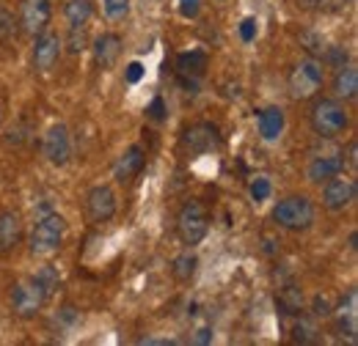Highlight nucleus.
I'll use <instances>...</instances> for the list:
<instances>
[{"label": "nucleus", "mask_w": 358, "mask_h": 346, "mask_svg": "<svg viewBox=\"0 0 358 346\" xmlns=\"http://www.w3.org/2000/svg\"><path fill=\"white\" fill-rule=\"evenodd\" d=\"M64 234H66V220L58 212H45L39 217V223L34 225L31 234V253L39 259H50L61 250L64 245Z\"/></svg>", "instance_id": "obj_1"}, {"label": "nucleus", "mask_w": 358, "mask_h": 346, "mask_svg": "<svg viewBox=\"0 0 358 346\" xmlns=\"http://www.w3.org/2000/svg\"><path fill=\"white\" fill-rule=\"evenodd\" d=\"M273 223L284 231H306L314 223V204L306 195H287L273 206Z\"/></svg>", "instance_id": "obj_2"}, {"label": "nucleus", "mask_w": 358, "mask_h": 346, "mask_svg": "<svg viewBox=\"0 0 358 346\" xmlns=\"http://www.w3.org/2000/svg\"><path fill=\"white\" fill-rule=\"evenodd\" d=\"M312 130L320 137H336L350 127V116L339 99H317L312 107Z\"/></svg>", "instance_id": "obj_3"}, {"label": "nucleus", "mask_w": 358, "mask_h": 346, "mask_svg": "<svg viewBox=\"0 0 358 346\" xmlns=\"http://www.w3.org/2000/svg\"><path fill=\"white\" fill-rule=\"evenodd\" d=\"M207 228H210V215H207V206L196 198H190L177 215V234L185 245H199L204 236H207Z\"/></svg>", "instance_id": "obj_4"}, {"label": "nucleus", "mask_w": 358, "mask_h": 346, "mask_svg": "<svg viewBox=\"0 0 358 346\" xmlns=\"http://www.w3.org/2000/svg\"><path fill=\"white\" fill-rule=\"evenodd\" d=\"M322 80H325V69H322V63L317 58L301 61L292 69V75H289V93H292V99H312L314 93L320 91V86H322Z\"/></svg>", "instance_id": "obj_5"}, {"label": "nucleus", "mask_w": 358, "mask_h": 346, "mask_svg": "<svg viewBox=\"0 0 358 346\" xmlns=\"http://www.w3.org/2000/svg\"><path fill=\"white\" fill-rule=\"evenodd\" d=\"M182 149H185V154H190V157H201V154H210V151H218L221 149V132L215 124H207V121H201V124H193V127H187V130L182 132Z\"/></svg>", "instance_id": "obj_6"}, {"label": "nucleus", "mask_w": 358, "mask_h": 346, "mask_svg": "<svg viewBox=\"0 0 358 346\" xmlns=\"http://www.w3.org/2000/svg\"><path fill=\"white\" fill-rule=\"evenodd\" d=\"M47 300H50V297L36 286L34 278L20 280V283L14 286V292H11V308H14V313H17L20 319H34V316H39Z\"/></svg>", "instance_id": "obj_7"}, {"label": "nucleus", "mask_w": 358, "mask_h": 346, "mask_svg": "<svg viewBox=\"0 0 358 346\" xmlns=\"http://www.w3.org/2000/svg\"><path fill=\"white\" fill-rule=\"evenodd\" d=\"M322 184H325L322 187V206L328 212H345L356 201V181L353 179L336 173V176H331Z\"/></svg>", "instance_id": "obj_8"}, {"label": "nucleus", "mask_w": 358, "mask_h": 346, "mask_svg": "<svg viewBox=\"0 0 358 346\" xmlns=\"http://www.w3.org/2000/svg\"><path fill=\"white\" fill-rule=\"evenodd\" d=\"M42 154L47 157V163L55 165V168L69 165V160H72V137H69V130L64 124H52L45 132Z\"/></svg>", "instance_id": "obj_9"}, {"label": "nucleus", "mask_w": 358, "mask_h": 346, "mask_svg": "<svg viewBox=\"0 0 358 346\" xmlns=\"http://www.w3.org/2000/svg\"><path fill=\"white\" fill-rule=\"evenodd\" d=\"M50 17H52V8H50V0H20V25L28 36H39L45 33L47 25H50Z\"/></svg>", "instance_id": "obj_10"}, {"label": "nucleus", "mask_w": 358, "mask_h": 346, "mask_svg": "<svg viewBox=\"0 0 358 346\" xmlns=\"http://www.w3.org/2000/svg\"><path fill=\"white\" fill-rule=\"evenodd\" d=\"M116 209H119V198H116L113 187H108V184L91 187L89 195H86V212L94 223H108L116 215Z\"/></svg>", "instance_id": "obj_11"}, {"label": "nucleus", "mask_w": 358, "mask_h": 346, "mask_svg": "<svg viewBox=\"0 0 358 346\" xmlns=\"http://www.w3.org/2000/svg\"><path fill=\"white\" fill-rule=\"evenodd\" d=\"M207 63H210V55L201 52V50H190V52H182L177 58V69H179V80L185 88H199V80L204 77L207 72Z\"/></svg>", "instance_id": "obj_12"}, {"label": "nucleus", "mask_w": 358, "mask_h": 346, "mask_svg": "<svg viewBox=\"0 0 358 346\" xmlns=\"http://www.w3.org/2000/svg\"><path fill=\"white\" fill-rule=\"evenodd\" d=\"M61 36L58 33H39L36 36V44H34V69L36 72H50L55 63H58V58H61Z\"/></svg>", "instance_id": "obj_13"}, {"label": "nucleus", "mask_w": 358, "mask_h": 346, "mask_svg": "<svg viewBox=\"0 0 358 346\" xmlns=\"http://www.w3.org/2000/svg\"><path fill=\"white\" fill-rule=\"evenodd\" d=\"M22 242V220L17 212H0V256H8Z\"/></svg>", "instance_id": "obj_14"}, {"label": "nucleus", "mask_w": 358, "mask_h": 346, "mask_svg": "<svg viewBox=\"0 0 358 346\" xmlns=\"http://www.w3.org/2000/svg\"><path fill=\"white\" fill-rule=\"evenodd\" d=\"M284 127H287V119H284L281 107H265V110L257 113V130H259L262 140H268V143L278 140Z\"/></svg>", "instance_id": "obj_15"}, {"label": "nucleus", "mask_w": 358, "mask_h": 346, "mask_svg": "<svg viewBox=\"0 0 358 346\" xmlns=\"http://www.w3.org/2000/svg\"><path fill=\"white\" fill-rule=\"evenodd\" d=\"M143 160H146V154H143V149L133 143L130 149H124L122 151V157L116 160V165H113V176H116V181H130L135 173H141L143 168Z\"/></svg>", "instance_id": "obj_16"}, {"label": "nucleus", "mask_w": 358, "mask_h": 346, "mask_svg": "<svg viewBox=\"0 0 358 346\" xmlns=\"http://www.w3.org/2000/svg\"><path fill=\"white\" fill-rule=\"evenodd\" d=\"M119 55H122V36L102 33V36L94 39V61H96V66L110 69L119 61Z\"/></svg>", "instance_id": "obj_17"}, {"label": "nucleus", "mask_w": 358, "mask_h": 346, "mask_svg": "<svg viewBox=\"0 0 358 346\" xmlns=\"http://www.w3.org/2000/svg\"><path fill=\"white\" fill-rule=\"evenodd\" d=\"M356 303H358V294H356V289H353V292L348 294V303L342 300V305H339V308H334V310H339L336 330H339V336H348V341H350V344H356V333H358Z\"/></svg>", "instance_id": "obj_18"}, {"label": "nucleus", "mask_w": 358, "mask_h": 346, "mask_svg": "<svg viewBox=\"0 0 358 346\" xmlns=\"http://www.w3.org/2000/svg\"><path fill=\"white\" fill-rule=\"evenodd\" d=\"M342 171H345V160L336 157V154H325V157H314L312 163H309L306 179L312 184H322V181H328L331 176H336V173Z\"/></svg>", "instance_id": "obj_19"}, {"label": "nucleus", "mask_w": 358, "mask_h": 346, "mask_svg": "<svg viewBox=\"0 0 358 346\" xmlns=\"http://www.w3.org/2000/svg\"><path fill=\"white\" fill-rule=\"evenodd\" d=\"M331 86H334L336 99H345V102L356 99L358 96V69L353 66V63H342V66L336 69Z\"/></svg>", "instance_id": "obj_20"}, {"label": "nucleus", "mask_w": 358, "mask_h": 346, "mask_svg": "<svg viewBox=\"0 0 358 346\" xmlns=\"http://www.w3.org/2000/svg\"><path fill=\"white\" fill-rule=\"evenodd\" d=\"M91 14H94L91 0H66V6H64V17H66L69 28H86Z\"/></svg>", "instance_id": "obj_21"}, {"label": "nucleus", "mask_w": 358, "mask_h": 346, "mask_svg": "<svg viewBox=\"0 0 358 346\" xmlns=\"http://www.w3.org/2000/svg\"><path fill=\"white\" fill-rule=\"evenodd\" d=\"M278 308L284 313H289V316H298L303 310V292L298 286H292V283L278 289Z\"/></svg>", "instance_id": "obj_22"}, {"label": "nucleus", "mask_w": 358, "mask_h": 346, "mask_svg": "<svg viewBox=\"0 0 358 346\" xmlns=\"http://www.w3.org/2000/svg\"><path fill=\"white\" fill-rule=\"evenodd\" d=\"M31 278L36 280V286L45 292L47 297H50V294H55V292L61 289V275H58V269H55V266H50V264H47V266H39Z\"/></svg>", "instance_id": "obj_23"}, {"label": "nucleus", "mask_w": 358, "mask_h": 346, "mask_svg": "<svg viewBox=\"0 0 358 346\" xmlns=\"http://www.w3.org/2000/svg\"><path fill=\"white\" fill-rule=\"evenodd\" d=\"M196 266H199V259H196V253H182V256H177L174 259V264H171V275L177 278L179 283H187L193 275H196Z\"/></svg>", "instance_id": "obj_24"}, {"label": "nucleus", "mask_w": 358, "mask_h": 346, "mask_svg": "<svg viewBox=\"0 0 358 346\" xmlns=\"http://www.w3.org/2000/svg\"><path fill=\"white\" fill-rule=\"evenodd\" d=\"M317 322H314L312 316H298V322H295V327H292V338L298 341V344H314L317 341Z\"/></svg>", "instance_id": "obj_25"}, {"label": "nucleus", "mask_w": 358, "mask_h": 346, "mask_svg": "<svg viewBox=\"0 0 358 346\" xmlns=\"http://www.w3.org/2000/svg\"><path fill=\"white\" fill-rule=\"evenodd\" d=\"M102 11L110 22H119L130 14V0H102Z\"/></svg>", "instance_id": "obj_26"}, {"label": "nucleus", "mask_w": 358, "mask_h": 346, "mask_svg": "<svg viewBox=\"0 0 358 346\" xmlns=\"http://www.w3.org/2000/svg\"><path fill=\"white\" fill-rule=\"evenodd\" d=\"M248 193H251V198L259 204V201H268L270 193H273V184H270L268 176H257L254 181H251V187H248Z\"/></svg>", "instance_id": "obj_27"}, {"label": "nucleus", "mask_w": 358, "mask_h": 346, "mask_svg": "<svg viewBox=\"0 0 358 346\" xmlns=\"http://www.w3.org/2000/svg\"><path fill=\"white\" fill-rule=\"evenodd\" d=\"M17 20H14V14L11 11H6V8H0V42H8L14 33H17Z\"/></svg>", "instance_id": "obj_28"}, {"label": "nucleus", "mask_w": 358, "mask_h": 346, "mask_svg": "<svg viewBox=\"0 0 358 346\" xmlns=\"http://www.w3.org/2000/svg\"><path fill=\"white\" fill-rule=\"evenodd\" d=\"M166 113H169V110H166L163 96H155V99H152V105L146 107V116H149L152 121H157V124H160V121H166Z\"/></svg>", "instance_id": "obj_29"}, {"label": "nucleus", "mask_w": 358, "mask_h": 346, "mask_svg": "<svg viewBox=\"0 0 358 346\" xmlns=\"http://www.w3.org/2000/svg\"><path fill=\"white\" fill-rule=\"evenodd\" d=\"M312 305H314V316H322V319L334 316V303H331L328 294H317Z\"/></svg>", "instance_id": "obj_30"}, {"label": "nucleus", "mask_w": 358, "mask_h": 346, "mask_svg": "<svg viewBox=\"0 0 358 346\" xmlns=\"http://www.w3.org/2000/svg\"><path fill=\"white\" fill-rule=\"evenodd\" d=\"M240 39L245 44H251L257 39V20H254V17H245V20L240 22Z\"/></svg>", "instance_id": "obj_31"}, {"label": "nucleus", "mask_w": 358, "mask_h": 346, "mask_svg": "<svg viewBox=\"0 0 358 346\" xmlns=\"http://www.w3.org/2000/svg\"><path fill=\"white\" fill-rule=\"evenodd\" d=\"M201 11V0H179V14L185 20H196Z\"/></svg>", "instance_id": "obj_32"}, {"label": "nucleus", "mask_w": 358, "mask_h": 346, "mask_svg": "<svg viewBox=\"0 0 358 346\" xmlns=\"http://www.w3.org/2000/svg\"><path fill=\"white\" fill-rule=\"evenodd\" d=\"M141 77H143V63H141V61L127 63V69H124V80L135 86V83H141Z\"/></svg>", "instance_id": "obj_33"}, {"label": "nucleus", "mask_w": 358, "mask_h": 346, "mask_svg": "<svg viewBox=\"0 0 358 346\" xmlns=\"http://www.w3.org/2000/svg\"><path fill=\"white\" fill-rule=\"evenodd\" d=\"M83 31H86V28H69V33H72V42H69V50H72V52H80V50L86 47V39H83Z\"/></svg>", "instance_id": "obj_34"}, {"label": "nucleus", "mask_w": 358, "mask_h": 346, "mask_svg": "<svg viewBox=\"0 0 358 346\" xmlns=\"http://www.w3.org/2000/svg\"><path fill=\"white\" fill-rule=\"evenodd\" d=\"M141 346H166V344H177V341H166V338H141Z\"/></svg>", "instance_id": "obj_35"}, {"label": "nucleus", "mask_w": 358, "mask_h": 346, "mask_svg": "<svg viewBox=\"0 0 358 346\" xmlns=\"http://www.w3.org/2000/svg\"><path fill=\"white\" fill-rule=\"evenodd\" d=\"M193 341H196V344H210V341H213V333L204 327V330H199V333H196V338H193Z\"/></svg>", "instance_id": "obj_36"}, {"label": "nucleus", "mask_w": 358, "mask_h": 346, "mask_svg": "<svg viewBox=\"0 0 358 346\" xmlns=\"http://www.w3.org/2000/svg\"><path fill=\"white\" fill-rule=\"evenodd\" d=\"M348 154H350V157H348V163H350V168H356V165H358V157H356V140L350 143V149H348Z\"/></svg>", "instance_id": "obj_37"}, {"label": "nucleus", "mask_w": 358, "mask_h": 346, "mask_svg": "<svg viewBox=\"0 0 358 346\" xmlns=\"http://www.w3.org/2000/svg\"><path fill=\"white\" fill-rule=\"evenodd\" d=\"M0 121H3V110H0Z\"/></svg>", "instance_id": "obj_38"}, {"label": "nucleus", "mask_w": 358, "mask_h": 346, "mask_svg": "<svg viewBox=\"0 0 358 346\" xmlns=\"http://www.w3.org/2000/svg\"><path fill=\"white\" fill-rule=\"evenodd\" d=\"M345 3H353V0H345Z\"/></svg>", "instance_id": "obj_39"}]
</instances>
